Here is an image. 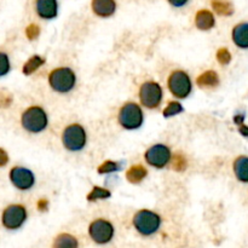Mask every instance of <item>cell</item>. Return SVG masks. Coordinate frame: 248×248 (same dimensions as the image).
Here are the masks:
<instances>
[{"label":"cell","mask_w":248,"mask_h":248,"mask_svg":"<svg viewBox=\"0 0 248 248\" xmlns=\"http://www.w3.org/2000/svg\"><path fill=\"white\" fill-rule=\"evenodd\" d=\"M45 62L46 60L43 57V56L40 55L31 56V57L24 63L23 67H22V73H23L24 75H27V77H29V75H31L33 73H35L39 68L43 67V65L45 64Z\"/></svg>","instance_id":"20"},{"label":"cell","mask_w":248,"mask_h":248,"mask_svg":"<svg viewBox=\"0 0 248 248\" xmlns=\"http://www.w3.org/2000/svg\"><path fill=\"white\" fill-rule=\"evenodd\" d=\"M89 235L92 241L97 245H107L114 239L115 229L111 222L99 218L91 222L89 227Z\"/></svg>","instance_id":"9"},{"label":"cell","mask_w":248,"mask_h":248,"mask_svg":"<svg viewBox=\"0 0 248 248\" xmlns=\"http://www.w3.org/2000/svg\"><path fill=\"white\" fill-rule=\"evenodd\" d=\"M52 248H79V241L72 234L62 232L55 237Z\"/></svg>","instance_id":"19"},{"label":"cell","mask_w":248,"mask_h":248,"mask_svg":"<svg viewBox=\"0 0 248 248\" xmlns=\"http://www.w3.org/2000/svg\"><path fill=\"white\" fill-rule=\"evenodd\" d=\"M87 143V133L80 124H70L62 132V144L73 153L81 152Z\"/></svg>","instance_id":"5"},{"label":"cell","mask_w":248,"mask_h":248,"mask_svg":"<svg viewBox=\"0 0 248 248\" xmlns=\"http://www.w3.org/2000/svg\"><path fill=\"white\" fill-rule=\"evenodd\" d=\"M212 7L220 16H230L234 14V6L229 0H212Z\"/></svg>","instance_id":"21"},{"label":"cell","mask_w":248,"mask_h":248,"mask_svg":"<svg viewBox=\"0 0 248 248\" xmlns=\"http://www.w3.org/2000/svg\"><path fill=\"white\" fill-rule=\"evenodd\" d=\"M48 85L57 93H68L77 85V74L69 67H58L48 74Z\"/></svg>","instance_id":"3"},{"label":"cell","mask_w":248,"mask_h":248,"mask_svg":"<svg viewBox=\"0 0 248 248\" xmlns=\"http://www.w3.org/2000/svg\"><path fill=\"white\" fill-rule=\"evenodd\" d=\"M167 86H169L172 96L179 99L186 98L188 96H190L191 91H193V81H191L190 77L188 73L181 69L173 70L170 74Z\"/></svg>","instance_id":"6"},{"label":"cell","mask_w":248,"mask_h":248,"mask_svg":"<svg viewBox=\"0 0 248 248\" xmlns=\"http://www.w3.org/2000/svg\"><path fill=\"white\" fill-rule=\"evenodd\" d=\"M188 1H189V0H169L170 4H171L172 6H174V7L184 6V5H186Z\"/></svg>","instance_id":"32"},{"label":"cell","mask_w":248,"mask_h":248,"mask_svg":"<svg viewBox=\"0 0 248 248\" xmlns=\"http://www.w3.org/2000/svg\"><path fill=\"white\" fill-rule=\"evenodd\" d=\"M28 218L27 208L21 203L9 205L1 213V224L7 230H17L23 227Z\"/></svg>","instance_id":"8"},{"label":"cell","mask_w":248,"mask_h":248,"mask_svg":"<svg viewBox=\"0 0 248 248\" xmlns=\"http://www.w3.org/2000/svg\"><path fill=\"white\" fill-rule=\"evenodd\" d=\"M171 149L166 144H162V143H157V144L152 145L144 153L145 162L157 170L166 167L170 164V161H171Z\"/></svg>","instance_id":"10"},{"label":"cell","mask_w":248,"mask_h":248,"mask_svg":"<svg viewBox=\"0 0 248 248\" xmlns=\"http://www.w3.org/2000/svg\"><path fill=\"white\" fill-rule=\"evenodd\" d=\"M216 19L215 16L208 10H200L195 16V26L200 31H210L215 27Z\"/></svg>","instance_id":"15"},{"label":"cell","mask_w":248,"mask_h":248,"mask_svg":"<svg viewBox=\"0 0 248 248\" xmlns=\"http://www.w3.org/2000/svg\"><path fill=\"white\" fill-rule=\"evenodd\" d=\"M92 11L102 18H107L115 14V0H92Z\"/></svg>","instance_id":"13"},{"label":"cell","mask_w":248,"mask_h":248,"mask_svg":"<svg viewBox=\"0 0 248 248\" xmlns=\"http://www.w3.org/2000/svg\"><path fill=\"white\" fill-rule=\"evenodd\" d=\"M111 193L110 190L106 188H102V186H93L91 189L89 194H87L86 199L89 202H96L98 200H106V199H110Z\"/></svg>","instance_id":"22"},{"label":"cell","mask_w":248,"mask_h":248,"mask_svg":"<svg viewBox=\"0 0 248 248\" xmlns=\"http://www.w3.org/2000/svg\"><path fill=\"white\" fill-rule=\"evenodd\" d=\"M170 164H171L172 170L176 172H179V173L186 171V169H188V160H186V155L182 154V153H174V154H172Z\"/></svg>","instance_id":"23"},{"label":"cell","mask_w":248,"mask_h":248,"mask_svg":"<svg viewBox=\"0 0 248 248\" xmlns=\"http://www.w3.org/2000/svg\"><path fill=\"white\" fill-rule=\"evenodd\" d=\"M216 57H217L218 63L222 65H228L232 62V53H230V51L227 47H220L217 51V56Z\"/></svg>","instance_id":"27"},{"label":"cell","mask_w":248,"mask_h":248,"mask_svg":"<svg viewBox=\"0 0 248 248\" xmlns=\"http://www.w3.org/2000/svg\"><path fill=\"white\" fill-rule=\"evenodd\" d=\"M239 132L241 133L244 137L248 138V126L245 125V124H242V125L239 126Z\"/></svg>","instance_id":"34"},{"label":"cell","mask_w":248,"mask_h":248,"mask_svg":"<svg viewBox=\"0 0 248 248\" xmlns=\"http://www.w3.org/2000/svg\"><path fill=\"white\" fill-rule=\"evenodd\" d=\"M9 161H10V157H9V154H7V152L5 149H2V148H0V167L6 166V165L9 164Z\"/></svg>","instance_id":"31"},{"label":"cell","mask_w":248,"mask_h":248,"mask_svg":"<svg viewBox=\"0 0 248 248\" xmlns=\"http://www.w3.org/2000/svg\"><path fill=\"white\" fill-rule=\"evenodd\" d=\"M232 41L240 48H248V23H240L232 29Z\"/></svg>","instance_id":"14"},{"label":"cell","mask_w":248,"mask_h":248,"mask_svg":"<svg viewBox=\"0 0 248 248\" xmlns=\"http://www.w3.org/2000/svg\"><path fill=\"white\" fill-rule=\"evenodd\" d=\"M21 125L27 132L38 135L48 126V115L40 106H31L22 113Z\"/></svg>","instance_id":"1"},{"label":"cell","mask_w":248,"mask_h":248,"mask_svg":"<svg viewBox=\"0 0 248 248\" xmlns=\"http://www.w3.org/2000/svg\"><path fill=\"white\" fill-rule=\"evenodd\" d=\"M244 121H245V115H244V114H237V115L234 116V123L236 124L237 126L242 125V124H244Z\"/></svg>","instance_id":"33"},{"label":"cell","mask_w":248,"mask_h":248,"mask_svg":"<svg viewBox=\"0 0 248 248\" xmlns=\"http://www.w3.org/2000/svg\"><path fill=\"white\" fill-rule=\"evenodd\" d=\"M12 102H14V97L10 92L5 91V90L0 91V108H9V107H11Z\"/></svg>","instance_id":"28"},{"label":"cell","mask_w":248,"mask_h":248,"mask_svg":"<svg viewBox=\"0 0 248 248\" xmlns=\"http://www.w3.org/2000/svg\"><path fill=\"white\" fill-rule=\"evenodd\" d=\"M40 35V28H39L38 24H29L26 28V36L28 38V40H35Z\"/></svg>","instance_id":"29"},{"label":"cell","mask_w":248,"mask_h":248,"mask_svg":"<svg viewBox=\"0 0 248 248\" xmlns=\"http://www.w3.org/2000/svg\"><path fill=\"white\" fill-rule=\"evenodd\" d=\"M36 210L41 213L47 212L48 200H46V199H40V200H38V202H36Z\"/></svg>","instance_id":"30"},{"label":"cell","mask_w":248,"mask_h":248,"mask_svg":"<svg viewBox=\"0 0 248 248\" xmlns=\"http://www.w3.org/2000/svg\"><path fill=\"white\" fill-rule=\"evenodd\" d=\"M133 228L142 236H152L156 234L162 224V218L156 212L150 210H140L132 219Z\"/></svg>","instance_id":"2"},{"label":"cell","mask_w":248,"mask_h":248,"mask_svg":"<svg viewBox=\"0 0 248 248\" xmlns=\"http://www.w3.org/2000/svg\"><path fill=\"white\" fill-rule=\"evenodd\" d=\"M11 70V62L7 53L0 51V78L7 75Z\"/></svg>","instance_id":"26"},{"label":"cell","mask_w":248,"mask_h":248,"mask_svg":"<svg viewBox=\"0 0 248 248\" xmlns=\"http://www.w3.org/2000/svg\"><path fill=\"white\" fill-rule=\"evenodd\" d=\"M36 14L43 19H53L57 17L58 4L57 0H36Z\"/></svg>","instance_id":"12"},{"label":"cell","mask_w":248,"mask_h":248,"mask_svg":"<svg viewBox=\"0 0 248 248\" xmlns=\"http://www.w3.org/2000/svg\"><path fill=\"white\" fill-rule=\"evenodd\" d=\"M234 173L237 181L241 183H248V156H239L234 161Z\"/></svg>","instance_id":"17"},{"label":"cell","mask_w":248,"mask_h":248,"mask_svg":"<svg viewBox=\"0 0 248 248\" xmlns=\"http://www.w3.org/2000/svg\"><path fill=\"white\" fill-rule=\"evenodd\" d=\"M148 176V170L143 165H133L126 171V179L131 184H140Z\"/></svg>","instance_id":"18"},{"label":"cell","mask_w":248,"mask_h":248,"mask_svg":"<svg viewBox=\"0 0 248 248\" xmlns=\"http://www.w3.org/2000/svg\"><path fill=\"white\" fill-rule=\"evenodd\" d=\"M196 84L202 89H213L219 85V77L215 70H206L202 74L199 75Z\"/></svg>","instance_id":"16"},{"label":"cell","mask_w":248,"mask_h":248,"mask_svg":"<svg viewBox=\"0 0 248 248\" xmlns=\"http://www.w3.org/2000/svg\"><path fill=\"white\" fill-rule=\"evenodd\" d=\"M183 107H182V104L179 103V102L177 101H172L170 102L169 104L166 106V108L164 109V111H162V115H164V118H172V116H176L178 115V114L183 113Z\"/></svg>","instance_id":"25"},{"label":"cell","mask_w":248,"mask_h":248,"mask_svg":"<svg viewBox=\"0 0 248 248\" xmlns=\"http://www.w3.org/2000/svg\"><path fill=\"white\" fill-rule=\"evenodd\" d=\"M10 182L16 189L21 191L31 190L35 186V176L33 171L22 166H15L10 170Z\"/></svg>","instance_id":"11"},{"label":"cell","mask_w":248,"mask_h":248,"mask_svg":"<svg viewBox=\"0 0 248 248\" xmlns=\"http://www.w3.org/2000/svg\"><path fill=\"white\" fill-rule=\"evenodd\" d=\"M120 164L113 160H106V161L102 162L101 165L97 169V172L99 174H108V173H114V172L120 171Z\"/></svg>","instance_id":"24"},{"label":"cell","mask_w":248,"mask_h":248,"mask_svg":"<svg viewBox=\"0 0 248 248\" xmlns=\"http://www.w3.org/2000/svg\"><path fill=\"white\" fill-rule=\"evenodd\" d=\"M118 121L125 130L132 131L142 127L144 123V113L142 107L135 102H127L120 108L118 114Z\"/></svg>","instance_id":"4"},{"label":"cell","mask_w":248,"mask_h":248,"mask_svg":"<svg viewBox=\"0 0 248 248\" xmlns=\"http://www.w3.org/2000/svg\"><path fill=\"white\" fill-rule=\"evenodd\" d=\"M138 96L143 107L148 109H156L164 99V90L159 82L150 80L140 85Z\"/></svg>","instance_id":"7"}]
</instances>
